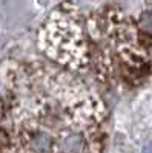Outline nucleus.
<instances>
[{
    "label": "nucleus",
    "mask_w": 152,
    "mask_h": 153,
    "mask_svg": "<svg viewBox=\"0 0 152 153\" xmlns=\"http://www.w3.org/2000/svg\"><path fill=\"white\" fill-rule=\"evenodd\" d=\"M0 153H17L12 138L5 126L3 120V104H2V98H0Z\"/></svg>",
    "instance_id": "nucleus-3"
},
{
    "label": "nucleus",
    "mask_w": 152,
    "mask_h": 153,
    "mask_svg": "<svg viewBox=\"0 0 152 153\" xmlns=\"http://www.w3.org/2000/svg\"><path fill=\"white\" fill-rule=\"evenodd\" d=\"M39 48L54 65L75 72L91 63V40L72 5L58 6L39 31Z\"/></svg>",
    "instance_id": "nucleus-2"
},
{
    "label": "nucleus",
    "mask_w": 152,
    "mask_h": 153,
    "mask_svg": "<svg viewBox=\"0 0 152 153\" xmlns=\"http://www.w3.org/2000/svg\"><path fill=\"white\" fill-rule=\"evenodd\" d=\"M137 25H138V28L142 29V32L152 35V9L145 11L143 14L137 19Z\"/></svg>",
    "instance_id": "nucleus-4"
},
{
    "label": "nucleus",
    "mask_w": 152,
    "mask_h": 153,
    "mask_svg": "<svg viewBox=\"0 0 152 153\" xmlns=\"http://www.w3.org/2000/svg\"><path fill=\"white\" fill-rule=\"evenodd\" d=\"M0 98L17 153H103L106 107L71 71L5 61Z\"/></svg>",
    "instance_id": "nucleus-1"
}]
</instances>
